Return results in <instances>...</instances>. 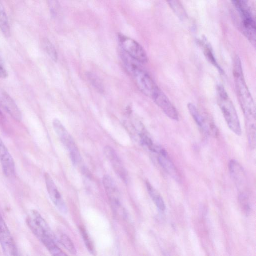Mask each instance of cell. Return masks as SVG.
<instances>
[{
    "label": "cell",
    "mask_w": 256,
    "mask_h": 256,
    "mask_svg": "<svg viewBox=\"0 0 256 256\" xmlns=\"http://www.w3.org/2000/svg\"><path fill=\"white\" fill-rule=\"evenodd\" d=\"M233 74L238 98L245 116L246 130L255 129V104L244 79L240 59L238 56L234 58Z\"/></svg>",
    "instance_id": "cell-1"
},
{
    "label": "cell",
    "mask_w": 256,
    "mask_h": 256,
    "mask_svg": "<svg viewBox=\"0 0 256 256\" xmlns=\"http://www.w3.org/2000/svg\"><path fill=\"white\" fill-rule=\"evenodd\" d=\"M121 56L126 69L132 75L140 90L152 98L158 88L150 76L140 65V62L122 51Z\"/></svg>",
    "instance_id": "cell-2"
},
{
    "label": "cell",
    "mask_w": 256,
    "mask_h": 256,
    "mask_svg": "<svg viewBox=\"0 0 256 256\" xmlns=\"http://www.w3.org/2000/svg\"><path fill=\"white\" fill-rule=\"evenodd\" d=\"M216 91L218 104L228 126L236 134L241 136L240 122L232 100L223 86H218Z\"/></svg>",
    "instance_id": "cell-3"
},
{
    "label": "cell",
    "mask_w": 256,
    "mask_h": 256,
    "mask_svg": "<svg viewBox=\"0 0 256 256\" xmlns=\"http://www.w3.org/2000/svg\"><path fill=\"white\" fill-rule=\"evenodd\" d=\"M240 18L242 32L252 44H256V26L255 20L250 7L246 1H232Z\"/></svg>",
    "instance_id": "cell-4"
},
{
    "label": "cell",
    "mask_w": 256,
    "mask_h": 256,
    "mask_svg": "<svg viewBox=\"0 0 256 256\" xmlns=\"http://www.w3.org/2000/svg\"><path fill=\"white\" fill-rule=\"evenodd\" d=\"M52 124L56 134L68 151L72 163L74 165L79 164L81 162L82 157L72 137L58 120L54 119Z\"/></svg>",
    "instance_id": "cell-5"
},
{
    "label": "cell",
    "mask_w": 256,
    "mask_h": 256,
    "mask_svg": "<svg viewBox=\"0 0 256 256\" xmlns=\"http://www.w3.org/2000/svg\"><path fill=\"white\" fill-rule=\"evenodd\" d=\"M28 226L40 240L45 236L56 238L48 224L40 214L36 210H32L26 218Z\"/></svg>",
    "instance_id": "cell-6"
},
{
    "label": "cell",
    "mask_w": 256,
    "mask_h": 256,
    "mask_svg": "<svg viewBox=\"0 0 256 256\" xmlns=\"http://www.w3.org/2000/svg\"><path fill=\"white\" fill-rule=\"evenodd\" d=\"M118 38L123 52L140 63L148 62L146 53L138 42L122 34H119Z\"/></svg>",
    "instance_id": "cell-7"
},
{
    "label": "cell",
    "mask_w": 256,
    "mask_h": 256,
    "mask_svg": "<svg viewBox=\"0 0 256 256\" xmlns=\"http://www.w3.org/2000/svg\"><path fill=\"white\" fill-rule=\"evenodd\" d=\"M188 108L193 119L204 132L210 135L216 136L218 130L212 119L208 116L201 114L192 103L188 104Z\"/></svg>",
    "instance_id": "cell-8"
},
{
    "label": "cell",
    "mask_w": 256,
    "mask_h": 256,
    "mask_svg": "<svg viewBox=\"0 0 256 256\" xmlns=\"http://www.w3.org/2000/svg\"><path fill=\"white\" fill-rule=\"evenodd\" d=\"M230 172L238 192V195H248V180L244 169L235 160H232L229 164Z\"/></svg>",
    "instance_id": "cell-9"
},
{
    "label": "cell",
    "mask_w": 256,
    "mask_h": 256,
    "mask_svg": "<svg viewBox=\"0 0 256 256\" xmlns=\"http://www.w3.org/2000/svg\"><path fill=\"white\" fill-rule=\"evenodd\" d=\"M0 244L6 256H18V252L15 242L0 214Z\"/></svg>",
    "instance_id": "cell-10"
},
{
    "label": "cell",
    "mask_w": 256,
    "mask_h": 256,
    "mask_svg": "<svg viewBox=\"0 0 256 256\" xmlns=\"http://www.w3.org/2000/svg\"><path fill=\"white\" fill-rule=\"evenodd\" d=\"M103 184L114 210L116 212L124 214V210L120 201L119 191L114 180L106 175L103 178Z\"/></svg>",
    "instance_id": "cell-11"
},
{
    "label": "cell",
    "mask_w": 256,
    "mask_h": 256,
    "mask_svg": "<svg viewBox=\"0 0 256 256\" xmlns=\"http://www.w3.org/2000/svg\"><path fill=\"white\" fill-rule=\"evenodd\" d=\"M154 102L170 118L178 120V112L165 94L158 88L151 98Z\"/></svg>",
    "instance_id": "cell-12"
},
{
    "label": "cell",
    "mask_w": 256,
    "mask_h": 256,
    "mask_svg": "<svg viewBox=\"0 0 256 256\" xmlns=\"http://www.w3.org/2000/svg\"><path fill=\"white\" fill-rule=\"evenodd\" d=\"M44 178L48 192L53 204L61 213L66 214L68 211L67 206L53 179L48 173L45 174Z\"/></svg>",
    "instance_id": "cell-13"
},
{
    "label": "cell",
    "mask_w": 256,
    "mask_h": 256,
    "mask_svg": "<svg viewBox=\"0 0 256 256\" xmlns=\"http://www.w3.org/2000/svg\"><path fill=\"white\" fill-rule=\"evenodd\" d=\"M104 153L110 162L116 174L124 182H127L128 180L127 171L114 150L110 146H106L104 149Z\"/></svg>",
    "instance_id": "cell-14"
},
{
    "label": "cell",
    "mask_w": 256,
    "mask_h": 256,
    "mask_svg": "<svg viewBox=\"0 0 256 256\" xmlns=\"http://www.w3.org/2000/svg\"><path fill=\"white\" fill-rule=\"evenodd\" d=\"M0 162L4 174L10 177L14 174L15 164L8 149L0 138Z\"/></svg>",
    "instance_id": "cell-15"
},
{
    "label": "cell",
    "mask_w": 256,
    "mask_h": 256,
    "mask_svg": "<svg viewBox=\"0 0 256 256\" xmlns=\"http://www.w3.org/2000/svg\"><path fill=\"white\" fill-rule=\"evenodd\" d=\"M157 154L158 162L162 168L176 181L180 182L181 178L180 173L166 150L162 148Z\"/></svg>",
    "instance_id": "cell-16"
},
{
    "label": "cell",
    "mask_w": 256,
    "mask_h": 256,
    "mask_svg": "<svg viewBox=\"0 0 256 256\" xmlns=\"http://www.w3.org/2000/svg\"><path fill=\"white\" fill-rule=\"evenodd\" d=\"M0 105L14 118L20 121L21 112L14 100L6 92L0 90Z\"/></svg>",
    "instance_id": "cell-17"
},
{
    "label": "cell",
    "mask_w": 256,
    "mask_h": 256,
    "mask_svg": "<svg viewBox=\"0 0 256 256\" xmlns=\"http://www.w3.org/2000/svg\"><path fill=\"white\" fill-rule=\"evenodd\" d=\"M40 240L52 256H68L58 246L56 243V238L50 236H45Z\"/></svg>",
    "instance_id": "cell-18"
},
{
    "label": "cell",
    "mask_w": 256,
    "mask_h": 256,
    "mask_svg": "<svg viewBox=\"0 0 256 256\" xmlns=\"http://www.w3.org/2000/svg\"><path fill=\"white\" fill-rule=\"evenodd\" d=\"M146 187L148 194L156 206L160 210L164 211L166 206L160 194L148 182H146Z\"/></svg>",
    "instance_id": "cell-19"
},
{
    "label": "cell",
    "mask_w": 256,
    "mask_h": 256,
    "mask_svg": "<svg viewBox=\"0 0 256 256\" xmlns=\"http://www.w3.org/2000/svg\"><path fill=\"white\" fill-rule=\"evenodd\" d=\"M199 44L202 47L204 54L206 57L207 58L208 60L212 64H214L216 67L220 70V71L222 70V69L220 68V66L215 58L212 48L206 40L204 38H202L200 40Z\"/></svg>",
    "instance_id": "cell-20"
},
{
    "label": "cell",
    "mask_w": 256,
    "mask_h": 256,
    "mask_svg": "<svg viewBox=\"0 0 256 256\" xmlns=\"http://www.w3.org/2000/svg\"><path fill=\"white\" fill-rule=\"evenodd\" d=\"M0 29L6 36H10V28L6 12L0 2Z\"/></svg>",
    "instance_id": "cell-21"
},
{
    "label": "cell",
    "mask_w": 256,
    "mask_h": 256,
    "mask_svg": "<svg viewBox=\"0 0 256 256\" xmlns=\"http://www.w3.org/2000/svg\"><path fill=\"white\" fill-rule=\"evenodd\" d=\"M60 242L63 246L72 254L76 255L77 253L76 248L70 239L66 234H62L60 236Z\"/></svg>",
    "instance_id": "cell-22"
},
{
    "label": "cell",
    "mask_w": 256,
    "mask_h": 256,
    "mask_svg": "<svg viewBox=\"0 0 256 256\" xmlns=\"http://www.w3.org/2000/svg\"><path fill=\"white\" fill-rule=\"evenodd\" d=\"M168 4L176 13V15L181 20H184L186 17L184 8L178 0L168 1Z\"/></svg>",
    "instance_id": "cell-23"
},
{
    "label": "cell",
    "mask_w": 256,
    "mask_h": 256,
    "mask_svg": "<svg viewBox=\"0 0 256 256\" xmlns=\"http://www.w3.org/2000/svg\"><path fill=\"white\" fill-rule=\"evenodd\" d=\"M42 44L44 50L49 56L56 62L58 60V54L52 44L46 38L42 40Z\"/></svg>",
    "instance_id": "cell-24"
},
{
    "label": "cell",
    "mask_w": 256,
    "mask_h": 256,
    "mask_svg": "<svg viewBox=\"0 0 256 256\" xmlns=\"http://www.w3.org/2000/svg\"><path fill=\"white\" fill-rule=\"evenodd\" d=\"M80 230L88 250L92 255L96 256V251L94 244L86 230L82 226L80 227Z\"/></svg>",
    "instance_id": "cell-25"
},
{
    "label": "cell",
    "mask_w": 256,
    "mask_h": 256,
    "mask_svg": "<svg viewBox=\"0 0 256 256\" xmlns=\"http://www.w3.org/2000/svg\"><path fill=\"white\" fill-rule=\"evenodd\" d=\"M86 76L91 84L99 92L102 93L104 92V87L100 79L94 74L92 72L86 74Z\"/></svg>",
    "instance_id": "cell-26"
},
{
    "label": "cell",
    "mask_w": 256,
    "mask_h": 256,
    "mask_svg": "<svg viewBox=\"0 0 256 256\" xmlns=\"http://www.w3.org/2000/svg\"><path fill=\"white\" fill-rule=\"evenodd\" d=\"M8 76L7 71L4 68L0 60V78L5 79Z\"/></svg>",
    "instance_id": "cell-27"
},
{
    "label": "cell",
    "mask_w": 256,
    "mask_h": 256,
    "mask_svg": "<svg viewBox=\"0 0 256 256\" xmlns=\"http://www.w3.org/2000/svg\"><path fill=\"white\" fill-rule=\"evenodd\" d=\"M18 256H27L23 254L18 253Z\"/></svg>",
    "instance_id": "cell-28"
}]
</instances>
